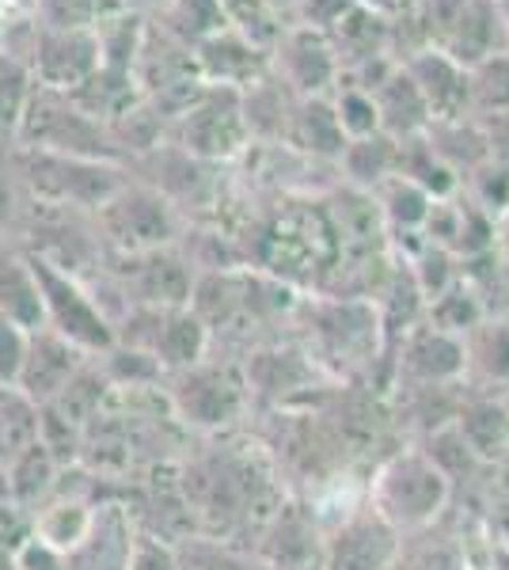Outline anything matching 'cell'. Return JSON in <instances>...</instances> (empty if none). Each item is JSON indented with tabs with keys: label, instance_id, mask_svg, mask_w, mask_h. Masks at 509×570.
<instances>
[{
	"label": "cell",
	"instance_id": "cell-1",
	"mask_svg": "<svg viewBox=\"0 0 509 570\" xmlns=\"http://www.w3.org/2000/svg\"><path fill=\"white\" fill-rule=\"evenodd\" d=\"M31 271H35V278H39L42 316L53 335H61L65 343H72L88 357H99L115 346V324H110L107 312L99 308V301L91 297L65 266L50 259H31Z\"/></svg>",
	"mask_w": 509,
	"mask_h": 570
},
{
	"label": "cell",
	"instance_id": "cell-2",
	"mask_svg": "<svg viewBox=\"0 0 509 570\" xmlns=\"http://www.w3.org/2000/svg\"><path fill=\"white\" fill-rule=\"evenodd\" d=\"M85 362H88V354L77 351L72 343H65L61 335H53L50 327L31 331V335H27L23 362H20V373H16L12 389H20L31 403L46 407V403H50L53 395L72 381V376L85 370Z\"/></svg>",
	"mask_w": 509,
	"mask_h": 570
},
{
	"label": "cell",
	"instance_id": "cell-3",
	"mask_svg": "<svg viewBox=\"0 0 509 570\" xmlns=\"http://www.w3.org/2000/svg\"><path fill=\"white\" fill-rule=\"evenodd\" d=\"M4 491L8 499L20 505L23 513H35L39 505L58 491V480H61V464L50 456V449L42 445V438L27 449L23 456H16L12 464L4 468Z\"/></svg>",
	"mask_w": 509,
	"mask_h": 570
},
{
	"label": "cell",
	"instance_id": "cell-4",
	"mask_svg": "<svg viewBox=\"0 0 509 570\" xmlns=\"http://www.w3.org/2000/svg\"><path fill=\"white\" fill-rule=\"evenodd\" d=\"M42 438V411L20 389L0 384V472Z\"/></svg>",
	"mask_w": 509,
	"mask_h": 570
},
{
	"label": "cell",
	"instance_id": "cell-5",
	"mask_svg": "<svg viewBox=\"0 0 509 570\" xmlns=\"http://www.w3.org/2000/svg\"><path fill=\"white\" fill-rule=\"evenodd\" d=\"M0 316L12 320L20 331H42L46 316H42V289L39 278H35L31 263H8L0 266Z\"/></svg>",
	"mask_w": 509,
	"mask_h": 570
},
{
	"label": "cell",
	"instance_id": "cell-6",
	"mask_svg": "<svg viewBox=\"0 0 509 570\" xmlns=\"http://www.w3.org/2000/svg\"><path fill=\"white\" fill-rule=\"evenodd\" d=\"M126 570H179V556L172 548H164L156 537L134 532V544H129Z\"/></svg>",
	"mask_w": 509,
	"mask_h": 570
},
{
	"label": "cell",
	"instance_id": "cell-7",
	"mask_svg": "<svg viewBox=\"0 0 509 570\" xmlns=\"http://www.w3.org/2000/svg\"><path fill=\"white\" fill-rule=\"evenodd\" d=\"M23 346H27V331H20L12 320L0 316V384H16L23 362Z\"/></svg>",
	"mask_w": 509,
	"mask_h": 570
},
{
	"label": "cell",
	"instance_id": "cell-8",
	"mask_svg": "<svg viewBox=\"0 0 509 570\" xmlns=\"http://www.w3.org/2000/svg\"><path fill=\"white\" fill-rule=\"evenodd\" d=\"M16 570H69V559L61 551H53L50 544H42L39 537H27L20 548L12 551Z\"/></svg>",
	"mask_w": 509,
	"mask_h": 570
},
{
	"label": "cell",
	"instance_id": "cell-9",
	"mask_svg": "<svg viewBox=\"0 0 509 570\" xmlns=\"http://www.w3.org/2000/svg\"><path fill=\"white\" fill-rule=\"evenodd\" d=\"M0 570H16V563H12V551H4V548H0Z\"/></svg>",
	"mask_w": 509,
	"mask_h": 570
}]
</instances>
